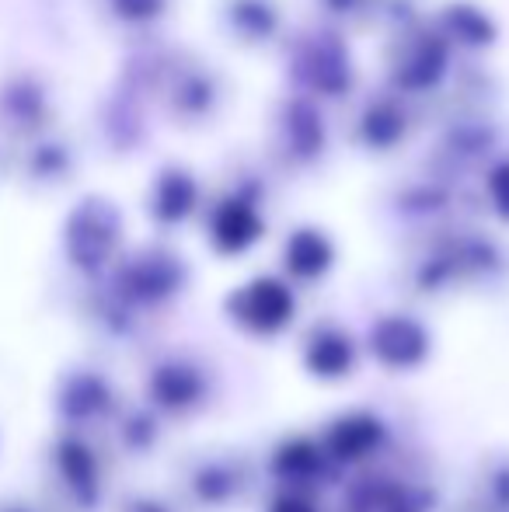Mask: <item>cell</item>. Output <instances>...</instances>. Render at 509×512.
Masks as SVG:
<instances>
[{
  "label": "cell",
  "mask_w": 509,
  "mask_h": 512,
  "mask_svg": "<svg viewBox=\"0 0 509 512\" xmlns=\"http://www.w3.org/2000/svg\"><path fill=\"white\" fill-rule=\"evenodd\" d=\"M67 244L77 265H98L116 244V213L102 199H88L67 227Z\"/></svg>",
  "instance_id": "cell-1"
},
{
  "label": "cell",
  "mask_w": 509,
  "mask_h": 512,
  "mask_svg": "<svg viewBox=\"0 0 509 512\" xmlns=\"http://www.w3.org/2000/svg\"><path fill=\"white\" fill-rule=\"evenodd\" d=\"M258 234H262V223H258L255 209L241 199L224 203L213 216V237L224 251H245Z\"/></svg>",
  "instance_id": "cell-2"
},
{
  "label": "cell",
  "mask_w": 509,
  "mask_h": 512,
  "mask_svg": "<svg viewBox=\"0 0 509 512\" xmlns=\"http://www.w3.org/2000/svg\"><path fill=\"white\" fill-rule=\"evenodd\" d=\"M46 115V95L35 81H11L0 91V119L14 129H32Z\"/></svg>",
  "instance_id": "cell-3"
},
{
  "label": "cell",
  "mask_w": 509,
  "mask_h": 512,
  "mask_svg": "<svg viewBox=\"0 0 509 512\" xmlns=\"http://www.w3.org/2000/svg\"><path fill=\"white\" fill-rule=\"evenodd\" d=\"M241 310H245V317L258 324V328H279L290 317L293 304L283 286L272 283V279H262V283H252V290L241 297Z\"/></svg>",
  "instance_id": "cell-4"
},
{
  "label": "cell",
  "mask_w": 509,
  "mask_h": 512,
  "mask_svg": "<svg viewBox=\"0 0 509 512\" xmlns=\"http://www.w3.org/2000/svg\"><path fill=\"white\" fill-rule=\"evenodd\" d=\"M307 81L318 91H342L349 84V67L346 53H342L339 42H314L307 49Z\"/></svg>",
  "instance_id": "cell-5"
},
{
  "label": "cell",
  "mask_w": 509,
  "mask_h": 512,
  "mask_svg": "<svg viewBox=\"0 0 509 512\" xmlns=\"http://www.w3.org/2000/svg\"><path fill=\"white\" fill-rule=\"evenodd\" d=\"M447 67V49L436 39H422L419 46L408 53V60L398 67V81L405 88H426V84H436Z\"/></svg>",
  "instance_id": "cell-6"
},
{
  "label": "cell",
  "mask_w": 509,
  "mask_h": 512,
  "mask_svg": "<svg viewBox=\"0 0 509 512\" xmlns=\"http://www.w3.org/2000/svg\"><path fill=\"white\" fill-rule=\"evenodd\" d=\"M192 203H196V185H192V178L178 168L164 171L154 192V209L161 213V220H182L192 209Z\"/></svg>",
  "instance_id": "cell-7"
},
{
  "label": "cell",
  "mask_w": 509,
  "mask_h": 512,
  "mask_svg": "<svg viewBox=\"0 0 509 512\" xmlns=\"http://www.w3.org/2000/svg\"><path fill=\"white\" fill-rule=\"evenodd\" d=\"M332 251H328V241L314 230H300L297 237L286 248V265H290L297 276H318L321 269L328 265Z\"/></svg>",
  "instance_id": "cell-8"
},
{
  "label": "cell",
  "mask_w": 509,
  "mask_h": 512,
  "mask_svg": "<svg viewBox=\"0 0 509 512\" xmlns=\"http://www.w3.org/2000/svg\"><path fill=\"white\" fill-rule=\"evenodd\" d=\"M363 133H367V140L374 143V147H387V143L398 140V133H401V115L394 112V108L387 105V102L374 105L367 112V122H363Z\"/></svg>",
  "instance_id": "cell-9"
},
{
  "label": "cell",
  "mask_w": 509,
  "mask_h": 512,
  "mask_svg": "<svg viewBox=\"0 0 509 512\" xmlns=\"http://www.w3.org/2000/svg\"><path fill=\"white\" fill-rule=\"evenodd\" d=\"M290 140L293 147H321V119L314 115V108L297 105L290 112Z\"/></svg>",
  "instance_id": "cell-10"
},
{
  "label": "cell",
  "mask_w": 509,
  "mask_h": 512,
  "mask_svg": "<svg viewBox=\"0 0 509 512\" xmlns=\"http://www.w3.org/2000/svg\"><path fill=\"white\" fill-rule=\"evenodd\" d=\"M112 4H116V11L129 21H147L161 11L164 0H112Z\"/></svg>",
  "instance_id": "cell-11"
},
{
  "label": "cell",
  "mask_w": 509,
  "mask_h": 512,
  "mask_svg": "<svg viewBox=\"0 0 509 512\" xmlns=\"http://www.w3.org/2000/svg\"><path fill=\"white\" fill-rule=\"evenodd\" d=\"M238 25H252L255 32H269L272 28V14L265 11V4H258V0H248V4L238 7Z\"/></svg>",
  "instance_id": "cell-12"
},
{
  "label": "cell",
  "mask_w": 509,
  "mask_h": 512,
  "mask_svg": "<svg viewBox=\"0 0 509 512\" xmlns=\"http://www.w3.org/2000/svg\"><path fill=\"white\" fill-rule=\"evenodd\" d=\"M489 192H492V203L509 216V164H499V168L492 171Z\"/></svg>",
  "instance_id": "cell-13"
},
{
  "label": "cell",
  "mask_w": 509,
  "mask_h": 512,
  "mask_svg": "<svg viewBox=\"0 0 509 512\" xmlns=\"http://www.w3.org/2000/svg\"><path fill=\"white\" fill-rule=\"evenodd\" d=\"M276 512H311V509L300 506V502H283V506H279Z\"/></svg>",
  "instance_id": "cell-14"
},
{
  "label": "cell",
  "mask_w": 509,
  "mask_h": 512,
  "mask_svg": "<svg viewBox=\"0 0 509 512\" xmlns=\"http://www.w3.org/2000/svg\"><path fill=\"white\" fill-rule=\"evenodd\" d=\"M7 512H25V509H7Z\"/></svg>",
  "instance_id": "cell-15"
}]
</instances>
